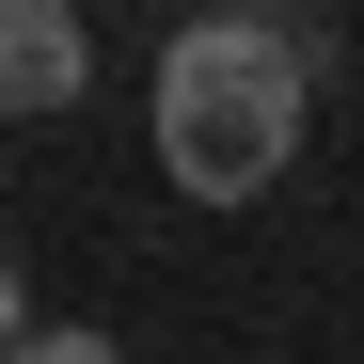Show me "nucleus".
<instances>
[{
    "label": "nucleus",
    "mask_w": 364,
    "mask_h": 364,
    "mask_svg": "<svg viewBox=\"0 0 364 364\" xmlns=\"http://www.w3.org/2000/svg\"><path fill=\"white\" fill-rule=\"evenodd\" d=\"M206 16H285V0H206Z\"/></svg>",
    "instance_id": "39448f33"
},
{
    "label": "nucleus",
    "mask_w": 364,
    "mask_h": 364,
    "mask_svg": "<svg viewBox=\"0 0 364 364\" xmlns=\"http://www.w3.org/2000/svg\"><path fill=\"white\" fill-rule=\"evenodd\" d=\"M301 111H317V48L285 16H191L159 48V174L191 206H254L301 159Z\"/></svg>",
    "instance_id": "f257e3e1"
},
{
    "label": "nucleus",
    "mask_w": 364,
    "mask_h": 364,
    "mask_svg": "<svg viewBox=\"0 0 364 364\" xmlns=\"http://www.w3.org/2000/svg\"><path fill=\"white\" fill-rule=\"evenodd\" d=\"M32 348V285H16V254H0V364Z\"/></svg>",
    "instance_id": "20e7f679"
},
{
    "label": "nucleus",
    "mask_w": 364,
    "mask_h": 364,
    "mask_svg": "<svg viewBox=\"0 0 364 364\" xmlns=\"http://www.w3.org/2000/svg\"><path fill=\"white\" fill-rule=\"evenodd\" d=\"M80 80H95L80 0H0V127H16V111H64Z\"/></svg>",
    "instance_id": "f03ea898"
},
{
    "label": "nucleus",
    "mask_w": 364,
    "mask_h": 364,
    "mask_svg": "<svg viewBox=\"0 0 364 364\" xmlns=\"http://www.w3.org/2000/svg\"><path fill=\"white\" fill-rule=\"evenodd\" d=\"M16 364H127V348H111V333H32Z\"/></svg>",
    "instance_id": "7ed1b4c3"
}]
</instances>
